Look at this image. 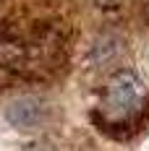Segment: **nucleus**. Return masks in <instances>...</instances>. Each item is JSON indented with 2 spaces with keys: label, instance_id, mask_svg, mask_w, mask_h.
<instances>
[{
  "label": "nucleus",
  "instance_id": "1",
  "mask_svg": "<svg viewBox=\"0 0 149 151\" xmlns=\"http://www.w3.org/2000/svg\"><path fill=\"white\" fill-rule=\"evenodd\" d=\"M149 115V89L144 78L131 68H118L105 78L94 122L102 136L113 141L134 138Z\"/></svg>",
  "mask_w": 149,
  "mask_h": 151
},
{
  "label": "nucleus",
  "instance_id": "3",
  "mask_svg": "<svg viewBox=\"0 0 149 151\" xmlns=\"http://www.w3.org/2000/svg\"><path fill=\"white\" fill-rule=\"evenodd\" d=\"M123 52H126V42L120 39L115 31H105L86 50V68L97 70V73L113 70L118 65V60L123 58Z\"/></svg>",
  "mask_w": 149,
  "mask_h": 151
},
{
  "label": "nucleus",
  "instance_id": "4",
  "mask_svg": "<svg viewBox=\"0 0 149 151\" xmlns=\"http://www.w3.org/2000/svg\"><path fill=\"white\" fill-rule=\"evenodd\" d=\"M97 11H120L128 0H89Z\"/></svg>",
  "mask_w": 149,
  "mask_h": 151
},
{
  "label": "nucleus",
  "instance_id": "2",
  "mask_svg": "<svg viewBox=\"0 0 149 151\" xmlns=\"http://www.w3.org/2000/svg\"><path fill=\"white\" fill-rule=\"evenodd\" d=\"M55 117V107L47 96L39 94H21L13 96L8 104L3 107V120L8 122L13 130L21 133H34L47 128Z\"/></svg>",
  "mask_w": 149,
  "mask_h": 151
}]
</instances>
